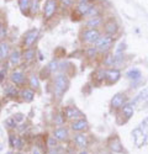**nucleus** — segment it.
Returning a JSON list of instances; mask_svg holds the SVG:
<instances>
[{"instance_id":"nucleus-20","label":"nucleus","mask_w":148,"mask_h":154,"mask_svg":"<svg viewBox=\"0 0 148 154\" xmlns=\"http://www.w3.org/2000/svg\"><path fill=\"white\" fill-rule=\"evenodd\" d=\"M90 8H91V6H90L88 3H79V5H78V9H77V10L80 12V15H85V16H88Z\"/></svg>"},{"instance_id":"nucleus-10","label":"nucleus","mask_w":148,"mask_h":154,"mask_svg":"<svg viewBox=\"0 0 148 154\" xmlns=\"http://www.w3.org/2000/svg\"><path fill=\"white\" fill-rule=\"evenodd\" d=\"M109 147H110V149L113 150L114 153H123V147H122L120 139L117 137H114V138L110 139Z\"/></svg>"},{"instance_id":"nucleus-16","label":"nucleus","mask_w":148,"mask_h":154,"mask_svg":"<svg viewBox=\"0 0 148 154\" xmlns=\"http://www.w3.org/2000/svg\"><path fill=\"white\" fill-rule=\"evenodd\" d=\"M11 82L15 83L16 85H20L25 82V75L22 72H14L11 74Z\"/></svg>"},{"instance_id":"nucleus-30","label":"nucleus","mask_w":148,"mask_h":154,"mask_svg":"<svg viewBox=\"0 0 148 154\" xmlns=\"http://www.w3.org/2000/svg\"><path fill=\"white\" fill-rule=\"evenodd\" d=\"M104 64L105 66H114V56H107L104 60Z\"/></svg>"},{"instance_id":"nucleus-3","label":"nucleus","mask_w":148,"mask_h":154,"mask_svg":"<svg viewBox=\"0 0 148 154\" xmlns=\"http://www.w3.org/2000/svg\"><path fill=\"white\" fill-rule=\"evenodd\" d=\"M100 37H101V33L96 29H88L83 32V40L90 45H95Z\"/></svg>"},{"instance_id":"nucleus-44","label":"nucleus","mask_w":148,"mask_h":154,"mask_svg":"<svg viewBox=\"0 0 148 154\" xmlns=\"http://www.w3.org/2000/svg\"><path fill=\"white\" fill-rule=\"evenodd\" d=\"M0 26H2V23H0Z\"/></svg>"},{"instance_id":"nucleus-8","label":"nucleus","mask_w":148,"mask_h":154,"mask_svg":"<svg viewBox=\"0 0 148 154\" xmlns=\"http://www.w3.org/2000/svg\"><path fill=\"white\" fill-rule=\"evenodd\" d=\"M104 29H105L106 35L114 36V35L117 32L119 26H117V23H116V21H115L114 19H109V20L105 22V25H104Z\"/></svg>"},{"instance_id":"nucleus-17","label":"nucleus","mask_w":148,"mask_h":154,"mask_svg":"<svg viewBox=\"0 0 148 154\" xmlns=\"http://www.w3.org/2000/svg\"><path fill=\"white\" fill-rule=\"evenodd\" d=\"M66 115H67V117L68 119H78L82 116V112L77 109V107H67L66 110Z\"/></svg>"},{"instance_id":"nucleus-13","label":"nucleus","mask_w":148,"mask_h":154,"mask_svg":"<svg viewBox=\"0 0 148 154\" xmlns=\"http://www.w3.org/2000/svg\"><path fill=\"white\" fill-rule=\"evenodd\" d=\"M103 23V19L100 16H94V17H90L88 21H86V27L89 29H96L97 26H100Z\"/></svg>"},{"instance_id":"nucleus-28","label":"nucleus","mask_w":148,"mask_h":154,"mask_svg":"<svg viewBox=\"0 0 148 154\" xmlns=\"http://www.w3.org/2000/svg\"><path fill=\"white\" fill-rule=\"evenodd\" d=\"M96 52H97V48L96 47H90V48L86 49V54H88L89 58H94L95 54H96Z\"/></svg>"},{"instance_id":"nucleus-33","label":"nucleus","mask_w":148,"mask_h":154,"mask_svg":"<svg viewBox=\"0 0 148 154\" xmlns=\"http://www.w3.org/2000/svg\"><path fill=\"white\" fill-rule=\"evenodd\" d=\"M37 10H39V0H33L32 6H31V11L32 12H37Z\"/></svg>"},{"instance_id":"nucleus-39","label":"nucleus","mask_w":148,"mask_h":154,"mask_svg":"<svg viewBox=\"0 0 148 154\" xmlns=\"http://www.w3.org/2000/svg\"><path fill=\"white\" fill-rule=\"evenodd\" d=\"M48 154H59V153L57 150H54V149H51V150L48 152Z\"/></svg>"},{"instance_id":"nucleus-5","label":"nucleus","mask_w":148,"mask_h":154,"mask_svg":"<svg viewBox=\"0 0 148 154\" xmlns=\"http://www.w3.org/2000/svg\"><path fill=\"white\" fill-rule=\"evenodd\" d=\"M132 134H133V139H134V143H136V146H142L144 142H146V139L148 138L147 137V134L142 131V128L141 127H137L136 130L132 132Z\"/></svg>"},{"instance_id":"nucleus-41","label":"nucleus","mask_w":148,"mask_h":154,"mask_svg":"<svg viewBox=\"0 0 148 154\" xmlns=\"http://www.w3.org/2000/svg\"><path fill=\"white\" fill-rule=\"evenodd\" d=\"M79 3H86V0H79Z\"/></svg>"},{"instance_id":"nucleus-36","label":"nucleus","mask_w":148,"mask_h":154,"mask_svg":"<svg viewBox=\"0 0 148 154\" xmlns=\"http://www.w3.org/2000/svg\"><path fill=\"white\" fill-rule=\"evenodd\" d=\"M60 2H62V5H63L64 8H68L73 4V0H60Z\"/></svg>"},{"instance_id":"nucleus-29","label":"nucleus","mask_w":148,"mask_h":154,"mask_svg":"<svg viewBox=\"0 0 148 154\" xmlns=\"http://www.w3.org/2000/svg\"><path fill=\"white\" fill-rule=\"evenodd\" d=\"M88 16H91V17H94V16H99V10H97V8L91 6V8H90V10H89Z\"/></svg>"},{"instance_id":"nucleus-40","label":"nucleus","mask_w":148,"mask_h":154,"mask_svg":"<svg viewBox=\"0 0 148 154\" xmlns=\"http://www.w3.org/2000/svg\"><path fill=\"white\" fill-rule=\"evenodd\" d=\"M79 154H89V153H88V152H85V150H84V152H80Z\"/></svg>"},{"instance_id":"nucleus-18","label":"nucleus","mask_w":148,"mask_h":154,"mask_svg":"<svg viewBox=\"0 0 148 154\" xmlns=\"http://www.w3.org/2000/svg\"><path fill=\"white\" fill-rule=\"evenodd\" d=\"M68 137V131L63 127H59L54 131V138L58 140H64Z\"/></svg>"},{"instance_id":"nucleus-7","label":"nucleus","mask_w":148,"mask_h":154,"mask_svg":"<svg viewBox=\"0 0 148 154\" xmlns=\"http://www.w3.org/2000/svg\"><path fill=\"white\" fill-rule=\"evenodd\" d=\"M37 36H39V30H37V29H32V30L27 31L26 35H25V38H23L25 46H26V47L32 46L35 43V41H36Z\"/></svg>"},{"instance_id":"nucleus-15","label":"nucleus","mask_w":148,"mask_h":154,"mask_svg":"<svg viewBox=\"0 0 148 154\" xmlns=\"http://www.w3.org/2000/svg\"><path fill=\"white\" fill-rule=\"evenodd\" d=\"M74 142H76L78 147L85 148L86 144H88V138H86L85 134H77V136H74Z\"/></svg>"},{"instance_id":"nucleus-25","label":"nucleus","mask_w":148,"mask_h":154,"mask_svg":"<svg viewBox=\"0 0 148 154\" xmlns=\"http://www.w3.org/2000/svg\"><path fill=\"white\" fill-rule=\"evenodd\" d=\"M35 49H32V48H29L27 51H25V59H27V60H32L33 58H35Z\"/></svg>"},{"instance_id":"nucleus-21","label":"nucleus","mask_w":148,"mask_h":154,"mask_svg":"<svg viewBox=\"0 0 148 154\" xmlns=\"http://www.w3.org/2000/svg\"><path fill=\"white\" fill-rule=\"evenodd\" d=\"M20 52L19 51H12L11 54H10V63L12 66H16V64L20 63Z\"/></svg>"},{"instance_id":"nucleus-34","label":"nucleus","mask_w":148,"mask_h":154,"mask_svg":"<svg viewBox=\"0 0 148 154\" xmlns=\"http://www.w3.org/2000/svg\"><path fill=\"white\" fill-rule=\"evenodd\" d=\"M6 126L10 127V128H14V127L16 126V121H15V119H10V120H8V121H6Z\"/></svg>"},{"instance_id":"nucleus-23","label":"nucleus","mask_w":148,"mask_h":154,"mask_svg":"<svg viewBox=\"0 0 148 154\" xmlns=\"http://www.w3.org/2000/svg\"><path fill=\"white\" fill-rule=\"evenodd\" d=\"M10 143L12 147L15 148H21L22 147V140L20 137H16V136H10Z\"/></svg>"},{"instance_id":"nucleus-24","label":"nucleus","mask_w":148,"mask_h":154,"mask_svg":"<svg viewBox=\"0 0 148 154\" xmlns=\"http://www.w3.org/2000/svg\"><path fill=\"white\" fill-rule=\"evenodd\" d=\"M9 54V46L5 42H2L0 45V58H6Z\"/></svg>"},{"instance_id":"nucleus-37","label":"nucleus","mask_w":148,"mask_h":154,"mask_svg":"<svg viewBox=\"0 0 148 154\" xmlns=\"http://www.w3.org/2000/svg\"><path fill=\"white\" fill-rule=\"evenodd\" d=\"M22 117H23V116H22L21 113H17V115H16V116H15L14 119H15V121H22V120H23Z\"/></svg>"},{"instance_id":"nucleus-6","label":"nucleus","mask_w":148,"mask_h":154,"mask_svg":"<svg viewBox=\"0 0 148 154\" xmlns=\"http://www.w3.org/2000/svg\"><path fill=\"white\" fill-rule=\"evenodd\" d=\"M126 95L122 93H117L116 95H114V97L111 99V106L114 109H120L123 105H126Z\"/></svg>"},{"instance_id":"nucleus-31","label":"nucleus","mask_w":148,"mask_h":154,"mask_svg":"<svg viewBox=\"0 0 148 154\" xmlns=\"http://www.w3.org/2000/svg\"><path fill=\"white\" fill-rule=\"evenodd\" d=\"M57 68H58V63H57L56 60H52L51 63L48 64V69L51 70V72H54V70H57Z\"/></svg>"},{"instance_id":"nucleus-19","label":"nucleus","mask_w":148,"mask_h":154,"mask_svg":"<svg viewBox=\"0 0 148 154\" xmlns=\"http://www.w3.org/2000/svg\"><path fill=\"white\" fill-rule=\"evenodd\" d=\"M19 6L23 14H27L29 10L31 9V2L30 0H19Z\"/></svg>"},{"instance_id":"nucleus-26","label":"nucleus","mask_w":148,"mask_h":154,"mask_svg":"<svg viewBox=\"0 0 148 154\" xmlns=\"http://www.w3.org/2000/svg\"><path fill=\"white\" fill-rule=\"evenodd\" d=\"M30 85H31V88H33V89H39V88H40L39 78H37V76H35V75H32L31 78H30Z\"/></svg>"},{"instance_id":"nucleus-1","label":"nucleus","mask_w":148,"mask_h":154,"mask_svg":"<svg viewBox=\"0 0 148 154\" xmlns=\"http://www.w3.org/2000/svg\"><path fill=\"white\" fill-rule=\"evenodd\" d=\"M68 78L64 74H58L54 78V94L59 97L68 88Z\"/></svg>"},{"instance_id":"nucleus-27","label":"nucleus","mask_w":148,"mask_h":154,"mask_svg":"<svg viewBox=\"0 0 148 154\" xmlns=\"http://www.w3.org/2000/svg\"><path fill=\"white\" fill-rule=\"evenodd\" d=\"M5 94H6L8 96H15V95L17 94V91H16V89H15L14 86H8V88L5 89Z\"/></svg>"},{"instance_id":"nucleus-2","label":"nucleus","mask_w":148,"mask_h":154,"mask_svg":"<svg viewBox=\"0 0 148 154\" xmlns=\"http://www.w3.org/2000/svg\"><path fill=\"white\" fill-rule=\"evenodd\" d=\"M113 43H114L113 36L104 35V36H101V37L97 40V42L95 43V47L97 48L99 52H106V51H109V49L111 48Z\"/></svg>"},{"instance_id":"nucleus-4","label":"nucleus","mask_w":148,"mask_h":154,"mask_svg":"<svg viewBox=\"0 0 148 154\" xmlns=\"http://www.w3.org/2000/svg\"><path fill=\"white\" fill-rule=\"evenodd\" d=\"M57 10V0H47L45 4V9H43V14L46 19H51L54 12Z\"/></svg>"},{"instance_id":"nucleus-9","label":"nucleus","mask_w":148,"mask_h":154,"mask_svg":"<svg viewBox=\"0 0 148 154\" xmlns=\"http://www.w3.org/2000/svg\"><path fill=\"white\" fill-rule=\"evenodd\" d=\"M105 78L109 80L110 84H114L121 78V73L119 69H109V70H106Z\"/></svg>"},{"instance_id":"nucleus-42","label":"nucleus","mask_w":148,"mask_h":154,"mask_svg":"<svg viewBox=\"0 0 148 154\" xmlns=\"http://www.w3.org/2000/svg\"><path fill=\"white\" fill-rule=\"evenodd\" d=\"M6 154H12V153H11V152H8V153H6Z\"/></svg>"},{"instance_id":"nucleus-32","label":"nucleus","mask_w":148,"mask_h":154,"mask_svg":"<svg viewBox=\"0 0 148 154\" xmlns=\"http://www.w3.org/2000/svg\"><path fill=\"white\" fill-rule=\"evenodd\" d=\"M56 144H57V139L54 137H49V139H48V147L53 148V147H56Z\"/></svg>"},{"instance_id":"nucleus-12","label":"nucleus","mask_w":148,"mask_h":154,"mask_svg":"<svg viewBox=\"0 0 148 154\" xmlns=\"http://www.w3.org/2000/svg\"><path fill=\"white\" fill-rule=\"evenodd\" d=\"M127 78L130 79V80H132V82H140L141 80V78H142V73H141V70L138 69V68H133V69H131V70H128L127 72Z\"/></svg>"},{"instance_id":"nucleus-35","label":"nucleus","mask_w":148,"mask_h":154,"mask_svg":"<svg viewBox=\"0 0 148 154\" xmlns=\"http://www.w3.org/2000/svg\"><path fill=\"white\" fill-rule=\"evenodd\" d=\"M5 35H6V29L2 25V26H0V40H3L5 37Z\"/></svg>"},{"instance_id":"nucleus-22","label":"nucleus","mask_w":148,"mask_h":154,"mask_svg":"<svg viewBox=\"0 0 148 154\" xmlns=\"http://www.w3.org/2000/svg\"><path fill=\"white\" fill-rule=\"evenodd\" d=\"M21 96H22V99L25 100V101H27V102H30V101H32L33 100V91L32 90H29V89H25V90H22L21 91Z\"/></svg>"},{"instance_id":"nucleus-43","label":"nucleus","mask_w":148,"mask_h":154,"mask_svg":"<svg viewBox=\"0 0 148 154\" xmlns=\"http://www.w3.org/2000/svg\"><path fill=\"white\" fill-rule=\"evenodd\" d=\"M100 154H106V153H100Z\"/></svg>"},{"instance_id":"nucleus-38","label":"nucleus","mask_w":148,"mask_h":154,"mask_svg":"<svg viewBox=\"0 0 148 154\" xmlns=\"http://www.w3.org/2000/svg\"><path fill=\"white\" fill-rule=\"evenodd\" d=\"M32 154H41V152H40L39 149H37V148H35V149L32 150Z\"/></svg>"},{"instance_id":"nucleus-14","label":"nucleus","mask_w":148,"mask_h":154,"mask_svg":"<svg viewBox=\"0 0 148 154\" xmlns=\"http://www.w3.org/2000/svg\"><path fill=\"white\" fill-rule=\"evenodd\" d=\"M134 112V105L132 104V102H128V104L123 105L122 106V113L125 115V117L128 120L130 117H132V115Z\"/></svg>"},{"instance_id":"nucleus-11","label":"nucleus","mask_w":148,"mask_h":154,"mask_svg":"<svg viewBox=\"0 0 148 154\" xmlns=\"http://www.w3.org/2000/svg\"><path fill=\"white\" fill-rule=\"evenodd\" d=\"M88 122H86V120H83V119H80V120H77V121H74L73 123H72V130L73 131H76V132H82V131H84V130H86L88 128Z\"/></svg>"}]
</instances>
